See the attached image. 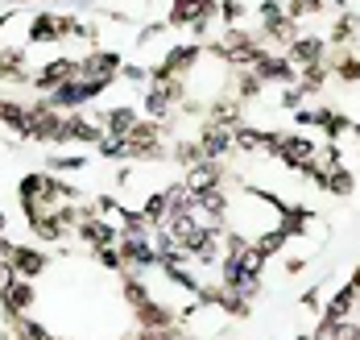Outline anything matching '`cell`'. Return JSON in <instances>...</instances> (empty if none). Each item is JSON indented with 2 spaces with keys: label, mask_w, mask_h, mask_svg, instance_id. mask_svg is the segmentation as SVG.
I'll return each instance as SVG.
<instances>
[{
  "label": "cell",
  "mask_w": 360,
  "mask_h": 340,
  "mask_svg": "<svg viewBox=\"0 0 360 340\" xmlns=\"http://www.w3.org/2000/svg\"><path fill=\"white\" fill-rule=\"evenodd\" d=\"M0 299H4V311H8V320H13V315H30V311H34L37 291H34V282H30V278H13V287H8Z\"/></svg>",
  "instance_id": "1"
},
{
  "label": "cell",
  "mask_w": 360,
  "mask_h": 340,
  "mask_svg": "<svg viewBox=\"0 0 360 340\" xmlns=\"http://www.w3.org/2000/svg\"><path fill=\"white\" fill-rule=\"evenodd\" d=\"M46 265H50V258L41 253V249H25V245H17L13 249V270H17V278H41L46 274Z\"/></svg>",
  "instance_id": "2"
},
{
  "label": "cell",
  "mask_w": 360,
  "mask_h": 340,
  "mask_svg": "<svg viewBox=\"0 0 360 340\" xmlns=\"http://www.w3.org/2000/svg\"><path fill=\"white\" fill-rule=\"evenodd\" d=\"M4 232H8V216H4V212H0V237H4Z\"/></svg>",
  "instance_id": "3"
},
{
  "label": "cell",
  "mask_w": 360,
  "mask_h": 340,
  "mask_svg": "<svg viewBox=\"0 0 360 340\" xmlns=\"http://www.w3.org/2000/svg\"><path fill=\"white\" fill-rule=\"evenodd\" d=\"M54 340H63V336H54Z\"/></svg>",
  "instance_id": "4"
}]
</instances>
